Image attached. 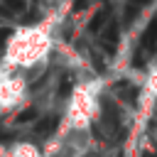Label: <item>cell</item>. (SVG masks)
<instances>
[{
  "mask_svg": "<svg viewBox=\"0 0 157 157\" xmlns=\"http://www.w3.org/2000/svg\"><path fill=\"white\" fill-rule=\"evenodd\" d=\"M52 29L49 25H25L10 34L5 42V52L0 56V69L7 71H20L29 83L32 74L47 64L52 54Z\"/></svg>",
  "mask_w": 157,
  "mask_h": 157,
  "instance_id": "6da1fadb",
  "label": "cell"
},
{
  "mask_svg": "<svg viewBox=\"0 0 157 157\" xmlns=\"http://www.w3.org/2000/svg\"><path fill=\"white\" fill-rule=\"evenodd\" d=\"M98 83L96 81H83L78 83L64 110V128L61 135H74V132H88L96 115H98Z\"/></svg>",
  "mask_w": 157,
  "mask_h": 157,
  "instance_id": "7a4b0ae2",
  "label": "cell"
},
{
  "mask_svg": "<svg viewBox=\"0 0 157 157\" xmlns=\"http://www.w3.org/2000/svg\"><path fill=\"white\" fill-rule=\"evenodd\" d=\"M29 91V81L20 71H7L0 69V110H12L17 108Z\"/></svg>",
  "mask_w": 157,
  "mask_h": 157,
  "instance_id": "3957f363",
  "label": "cell"
},
{
  "mask_svg": "<svg viewBox=\"0 0 157 157\" xmlns=\"http://www.w3.org/2000/svg\"><path fill=\"white\" fill-rule=\"evenodd\" d=\"M7 157H44V155L39 152V147H37L34 142L22 140V142H12V145H10Z\"/></svg>",
  "mask_w": 157,
  "mask_h": 157,
  "instance_id": "277c9868",
  "label": "cell"
},
{
  "mask_svg": "<svg viewBox=\"0 0 157 157\" xmlns=\"http://www.w3.org/2000/svg\"><path fill=\"white\" fill-rule=\"evenodd\" d=\"M147 93H152V96H157V66L150 71V76H147Z\"/></svg>",
  "mask_w": 157,
  "mask_h": 157,
  "instance_id": "5b68a950",
  "label": "cell"
},
{
  "mask_svg": "<svg viewBox=\"0 0 157 157\" xmlns=\"http://www.w3.org/2000/svg\"><path fill=\"white\" fill-rule=\"evenodd\" d=\"M7 150H10V145H2L0 142V157H7Z\"/></svg>",
  "mask_w": 157,
  "mask_h": 157,
  "instance_id": "8992f818",
  "label": "cell"
},
{
  "mask_svg": "<svg viewBox=\"0 0 157 157\" xmlns=\"http://www.w3.org/2000/svg\"><path fill=\"white\" fill-rule=\"evenodd\" d=\"M155 145H157V135H155Z\"/></svg>",
  "mask_w": 157,
  "mask_h": 157,
  "instance_id": "52a82bcc",
  "label": "cell"
}]
</instances>
